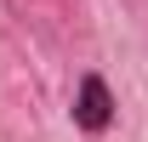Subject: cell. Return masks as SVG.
Instances as JSON below:
<instances>
[{"instance_id": "obj_1", "label": "cell", "mask_w": 148, "mask_h": 142, "mask_svg": "<svg viewBox=\"0 0 148 142\" xmlns=\"http://www.w3.org/2000/svg\"><path fill=\"white\" fill-rule=\"evenodd\" d=\"M74 125L80 131H91V137H103L114 125V91H108V80L103 74H80V91H74Z\"/></svg>"}]
</instances>
